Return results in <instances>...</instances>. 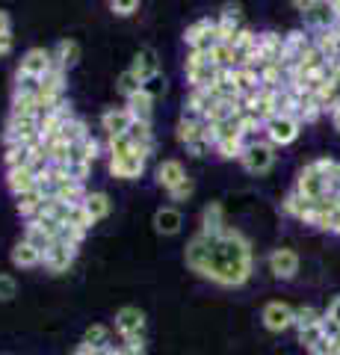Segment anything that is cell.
I'll return each instance as SVG.
<instances>
[{
  "label": "cell",
  "mask_w": 340,
  "mask_h": 355,
  "mask_svg": "<svg viewBox=\"0 0 340 355\" xmlns=\"http://www.w3.org/2000/svg\"><path fill=\"white\" fill-rule=\"evenodd\" d=\"M116 331L118 338H130V335H145V311L136 305H125L116 311Z\"/></svg>",
  "instance_id": "7c38bea8"
},
{
  "label": "cell",
  "mask_w": 340,
  "mask_h": 355,
  "mask_svg": "<svg viewBox=\"0 0 340 355\" xmlns=\"http://www.w3.org/2000/svg\"><path fill=\"white\" fill-rule=\"evenodd\" d=\"M78 249L80 246H71V243L57 240L45 254H42V266H45L48 272H53V275L69 272V266L74 263V258H78Z\"/></svg>",
  "instance_id": "30bf717a"
},
{
  "label": "cell",
  "mask_w": 340,
  "mask_h": 355,
  "mask_svg": "<svg viewBox=\"0 0 340 355\" xmlns=\"http://www.w3.org/2000/svg\"><path fill=\"white\" fill-rule=\"evenodd\" d=\"M127 113L134 121H139V125H151V119H154V98H151L148 92H136L127 98Z\"/></svg>",
  "instance_id": "ac0fdd59"
},
{
  "label": "cell",
  "mask_w": 340,
  "mask_h": 355,
  "mask_svg": "<svg viewBox=\"0 0 340 355\" xmlns=\"http://www.w3.org/2000/svg\"><path fill=\"white\" fill-rule=\"evenodd\" d=\"M89 172H92V163H89V160L65 163V175L74 178V181H80V184H86V178H89Z\"/></svg>",
  "instance_id": "f35d334b"
},
{
  "label": "cell",
  "mask_w": 340,
  "mask_h": 355,
  "mask_svg": "<svg viewBox=\"0 0 340 355\" xmlns=\"http://www.w3.org/2000/svg\"><path fill=\"white\" fill-rule=\"evenodd\" d=\"M45 193L39 190V187H33V190H27V193H21V196H15V205H18V214L24 216L27 222L30 219H36L39 214H42V207H45Z\"/></svg>",
  "instance_id": "44dd1931"
},
{
  "label": "cell",
  "mask_w": 340,
  "mask_h": 355,
  "mask_svg": "<svg viewBox=\"0 0 340 355\" xmlns=\"http://www.w3.org/2000/svg\"><path fill=\"white\" fill-rule=\"evenodd\" d=\"M30 157H33V146H6L3 163L6 169H18V166H30Z\"/></svg>",
  "instance_id": "836d02e7"
},
{
  "label": "cell",
  "mask_w": 340,
  "mask_h": 355,
  "mask_svg": "<svg viewBox=\"0 0 340 355\" xmlns=\"http://www.w3.org/2000/svg\"><path fill=\"white\" fill-rule=\"evenodd\" d=\"M225 207L219 202H211L204 210H202V231L204 234H219V231H225Z\"/></svg>",
  "instance_id": "83f0119b"
},
{
  "label": "cell",
  "mask_w": 340,
  "mask_h": 355,
  "mask_svg": "<svg viewBox=\"0 0 340 355\" xmlns=\"http://www.w3.org/2000/svg\"><path fill=\"white\" fill-rule=\"evenodd\" d=\"M118 343L130 352V355H145V349H148V340H145V335H130V338H118Z\"/></svg>",
  "instance_id": "60d3db41"
},
{
  "label": "cell",
  "mask_w": 340,
  "mask_h": 355,
  "mask_svg": "<svg viewBox=\"0 0 340 355\" xmlns=\"http://www.w3.org/2000/svg\"><path fill=\"white\" fill-rule=\"evenodd\" d=\"M83 343H89V347L95 349H109V347H116L113 343V335H109V329L104 323H92L89 329L83 331Z\"/></svg>",
  "instance_id": "4dcf8cb0"
},
{
  "label": "cell",
  "mask_w": 340,
  "mask_h": 355,
  "mask_svg": "<svg viewBox=\"0 0 340 355\" xmlns=\"http://www.w3.org/2000/svg\"><path fill=\"white\" fill-rule=\"evenodd\" d=\"M332 125H334V130L340 133V107L334 110V113H332Z\"/></svg>",
  "instance_id": "f5cc1de1"
},
{
  "label": "cell",
  "mask_w": 340,
  "mask_h": 355,
  "mask_svg": "<svg viewBox=\"0 0 340 355\" xmlns=\"http://www.w3.org/2000/svg\"><path fill=\"white\" fill-rule=\"evenodd\" d=\"M24 240L30 243V246H36L42 254H45V252L53 246V243H57V237H53L48 228H42L36 219H30V222H27V228H24Z\"/></svg>",
  "instance_id": "f1b7e54d"
},
{
  "label": "cell",
  "mask_w": 340,
  "mask_h": 355,
  "mask_svg": "<svg viewBox=\"0 0 340 355\" xmlns=\"http://www.w3.org/2000/svg\"><path fill=\"white\" fill-rule=\"evenodd\" d=\"M142 92H148L151 98H160L163 92H166V77H163V74H154L151 80L142 83Z\"/></svg>",
  "instance_id": "ee69618b"
},
{
  "label": "cell",
  "mask_w": 340,
  "mask_h": 355,
  "mask_svg": "<svg viewBox=\"0 0 340 355\" xmlns=\"http://www.w3.org/2000/svg\"><path fill=\"white\" fill-rule=\"evenodd\" d=\"M186 178V169H184V163L181 160H163L160 166H157V184L163 187V190H175L181 181Z\"/></svg>",
  "instance_id": "cb8c5ba5"
},
{
  "label": "cell",
  "mask_w": 340,
  "mask_h": 355,
  "mask_svg": "<svg viewBox=\"0 0 340 355\" xmlns=\"http://www.w3.org/2000/svg\"><path fill=\"white\" fill-rule=\"evenodd\" d=\"M337 198H340V196H337ZM323 231H328V234H340V202H337V207H334V214L328 216V222H325Z\"/></svg>",
  "instance_id": "bcb514c9"
},
{
  "label": "cell",
  "mask_w": 340,
  "mask_h": 355,
  "mask_svg": "<svg viewBox=\"0 0 340 355\" xmlns=\"http://www.w3.org/2000/svg\"><path fill=\"white\" fill-rule=\"evenodd\" d=\"M219 62L213 60V53H199V51H190L186 57V80H190L193 89H211L219 83Z\"/></svg>",
  "instance_id": "3957f363"
},
{
  "label": "cell",
  "mask_w": 340,
  "mask_h": 355,
  "mask_svg": "<svg viewBox=\"0 0 340 355\" xmlns=\"http://www.w3.org/2000/svg\"><path fill=\"white\" fill-rule=\"evenodd\" d=\"M83 207L89 210V216H92L95 222L107 219V216H109V210H113V205H109V196H107V193H89V196H86V202H83Z\"/></svg>",
  "instance_id": "1f68e13d"
},
{
  "label": "cell",
  "mask_w": 340,
  "mask_h": 355,
  "mask_svg": "<svg viewBox=\"0 0 340 355\" xmlns=\"http://www.w3.org/2000/svg\"><path fill=\"white\" fill-rule=\"evenodd\" d=\"M53 69V53L45 48H30L18 62L21 74H33V77H45Z\"/></svg>",
  "instance_id": "5bb4252c"
},
{
  "label": "cell",
  "mask_w": 340,
  "mask_h": 355,
  "mask_svg": "<svg viewBox=\"0 0 340 355\" xmlns=\"http://www.w3.org/2000/svg\"><path fill=\"white\" fill-rule=\"evenodd\" d=\"M130 125H134V119H130L127 107H118V110L113 107L101 116V128L107 130V137H122V133L130 130Z\"/></svg>",
  "instance_id": "d6986e66"
},
{
  "label": "cell",
  "mask_w": 340,
  "mask_h": 355,
  "mask_svg": "<svg viewBox=\"0 0 340 355\" xmlns=\"http://www.w3.org/2000/svg\"><path fill=\"white\" fill-rule=\"evenodd\" d=\"M325 3H328V0H325Z\"/></svg>",
  "instance_id": "11a10c76"
},
{
  "label": "cell",
  "mask_w": 340,
  "mask_h": 355,
  "mask_svg": "<svg viewBox=\"0 0 340 355\" xmlns=\"http://www.w3.org/2000/svg\"><path fill=\"white\" fill-rule=\"evenodd\" d=\"M12 95H42V77H33V74H15V89Z\"/></svg>",
  "instance_id": "e575fe53"
},
{
  "label": "cell",
  "mask_w": 340,
  "mask_h": 355,
  "mask_svg": "<svg viewBox=\"0 0 340 355\" xmlns=\"http://www.w3.org/2000/svg\"><path fill=\"white\" fill-rule=\"evenodd\" d=\"M299 130H302V121L296 116H272L269 121H263V137H267V142H272L276 148L296 142Z\"/></svg>",
  "instance_id": "ba28073f"
},
{
  "label": "cell",
  "mask_w": 340,
  "mask_h": 355,
  "mask_svg": "<svg viewBox=\"0 0 340 355\" xmlns=\"http://www.w3.org/2000/svg\"><path fill=\"white\" fill-rule=\"evenodd\" d=\"M193 193H195V184H193V178L186 175L184 181L175 187V190H169V198H172V202H186V198H190Z\"/></svg>",
  "instance_id": "b9f144b4"
},
{
  "label": "cell",
  "mask_w": 340,
  "mask_h": 355,
  "mask_svg": "<svg viewBox=\"0 0 340 355\" xmlns=\"http://www.w3.org/2000/svg\"><path fill=\"white\" fill-rule=\"evenodd\" d=\"M184 42L190 44V51H199V53H213L219 44H222V36H219V27L216 21L211 18H202L195 24L186 27L184 33Z\"/></svg>",
  "instance_id": "277c9868"
},
{
  "label": "cell",
  "mask_w": 340,
  "mask_h": 355,
  "mask_svg": "<svg viewBox=\"0 0 340 355\" xmlns=\"http://www.w3.org/2000/svg\"><path fill=\"white\" fill-rule=\"evenodd\" d=\"M184 228V214L178 207H160L154 214V231L163 237H175Z\"/></svg>",
  "instance_id": "2e32d148"
},
{
  "label": "cell",
  "mask_w": 340,
  "mask_h": 355,
  "mask_svg": "<svg viewBox=\"0 0 340 355\" xmlns=\"http://www.w3.org/2000/svg\"><path fill=\"white\" fill-rule=\"evenodd\" d=\"M86 137H92L89 128H86V121L74 116L71 121H65L62 130H60V139L65 142V146H78V142H83Z\"/></svg>",
  "instance_id": "f546056e"
},
{
  "label": "cell",
  "mask_w": 340,
  "mask_h": 355,
  "mask_svg": "<svg viewBox=\"0 0 340 355\" xmlns=\"http://www.w3.org/2000/svg\"><path fill=\"white\" fill-rule=\"evenodd\" d=\"M36 172L30 169V166H18V169H6V187L12 190V196H21L36 187Z\"/></svg>",
  "instance_id": "d4e9b609"
},
{
  "label": "cell",
  "mask_w": 340,
  "mask_h": 355,
  "mask_svg": "<svg viewBox=\"0 0 340 355\" xmlns=\"http://www.w3.org/2000/svg\"><path fill=\"white\" fill-rule=\"evenodd\" d=\"M116 89H118V92H122L125 98H130V95H136V92H142V80H139V77L134 74V71H122V74H118V80H116Z\"/></svg>",
  "instance_id": "d590c367"
},
{
  "label": "cell",
  "mask_w": 340,
  "mask_h": 355,
  "mask_svg": "<svg viewBox=\"0 0 340 355\" xmlns=\"http://www.w3.org/2000/svg\"><path fill=\"white\" fill-rule=\"evenodd\" d=\"M281 210L287 216H293V219H302V222H308L311 225V216H314V202L311 198H305V196H299V193H290L287 198L281 202Z\"/></svg>",
  "instance_id": "603a6c76"
},
{
  "label": "cell",
  "mask_w": 340,
  "mask_h": 355,
  "mask_svg": "<svg viewBox=\"0 0 340 355\" xmlns=\"http://www.w3.org/2000/svg\"><path fill=\"white\" fill-rule=\"evenodd\" d=\"M3 36H12V18H9L6 9H0V39Z\"/></svg>",
  "instance_id": "c3c4849f"
},
{
  "label": "cell",
  "mask_w": 340,
  "mask_h": 355,
  "mask_svg": "<svg viewBox=\"0 0 340 355\" xmlns=\"http://www.w3.org/2000/svg\"><path fill=\"white\" fill-rule=\"evenodd\" d=\"M9 258H12V266H18V270H33V266H42V252L36 246H30L24 237H21L12 246Z\"/></svg>",
  "instance_id": "7402d4cb"
},
{
  "label": "cell",
  "mask_w": 340,
  "mask_h": 355,
  "mask_svg": "<svg viewBox=\"0 0 340 355\" xmlns=\"http://www.w3.org/2000/svg\"><path fill=\"white\" fill-rule=\"evenodd\" d=\"M267 266L278 282H290V279H296V272H299V254L293 249H276V252H269Z\"/></svg>",
  "instance_id": "8fae6325"
},
{
  "label": "cell",
  "mask_w": 340,
  "mask_h": 355,
  "mask_svg": "<svg viewBox=\"0 0 340 355\" xmlns=\"http://www.w3.org/2000/svg\"><path fill=\"white\" fill-rule=\"evenodd\" d=\"M290 3L296 6V9H299V12L305 15V12H308V9H314L316 3H320V0H290Z\"/></svg>",
  "instance_id": "f907efd6"
},
{
  "label": "cell",
  "mask_w": 340,
  "mask_h": 355,
  "mask_svg": "<svg viewBox=\"0 0 340 355\" xmlns=\"http://www.w3.org/2000/svg\"><path fill=\"white\" fill-rule=\"evenodd\" d=\"M216 27H219V36H222V42H234V39H237V33L243 30L240 6H237V3L222 6V12H219V18H216Z\"/></svg>",
  "instance_id": "9a60e30c"
},
{
  "label": "cell",
  "mask_w": 340,
  "mask_h": 355,
  "mask_svg": "<svg viewBox=\"0 0 340 355\" xmlns=\"http://www.w3.org/2000/svg\"><path fill=\"white\" fill-rule=\"evenodd\" d=\"M130 71H134L142 83L151 80L154 74H160V71H157V51H154V48H139L136 57H134V62H130Z\"/></svg>",
  "instance_id": "ffe728a7"
},
{
  "label": "cell",
  "mask_w": 340,
  "mask_h": 355,
  "mask_svg": "<svg viewBox=\"0 0 340 355\" xmlns=\"http://www.w3.org/2000/svg\"><path fill=\"white\" fill-rule=\"evenodd\" d=\"M316 101H320L323 113H334V110L340 107V65H337V71H334L332 80H328L320 92H316Z\"/></svg>",
  "instance_id": "4316f807"
},
{
  "label": "cell",
  "mask_w": 340,
  "mask_h": 355,
  "mask_svg": "<svg viewBox=\"0 0 340 355\" xmlns=\"http://www.w3.org/2000/svg\"><path fill=\"white\" fill-rule=\"evenodd\" d=\"M139 3H142V0H109V9H113L118 18H127V15L136 12Z\"/></svg>",
  "instance_id": "7bdbcfd3"
},
{
  "label": "cell",
  "mask_w": 340,
  "mask_h": 355,
  "mask_svg": "<svg viewBox=\"0 0 340 355\" xmlns=\"http://www.w3.org/2000/svg\"><path fill=\"white\" fill-rule=\"evenodd\" d=\"M240 163H243V169H246L249 175H267L272 166H276V146H272V142H267V139L251 142V146L243 151Z\"/></svg>",
  "instance_id": "5b68a950"
},
{
  "label": "cell",
  "mask_w": 340,
  "mask_h": 355,
  "mask_svg": "<svg viewBox=\"0 0 340 355\" xmlns=\"http://www.w3.org/2000/svg\"><path fill=\"white\" fill-rule=\"evenodd\" d=\"M78 60H80V44L74 39H60L57 48H53V65H60L62 71H69L78 65Z\"/></svg>",
  "instance_id": "484cf974"
},
{
  "label": "cell",
  "mask_w": 340,
  "mask_h": 355,
  "mask_svg": "<svg viewBox=\"0 0 340 355\" xmlns=\"http://www.w3.org/2000/svg\"><path fill=\"white\" fill-rule=\"evenodd\" d=\"M145 163L148 154L136 148L134 154H125V157H109V175L118 178V181H136L145 172Z\"/></svg>",
  "instance_id": "9c48e42d"
},
{
  "label": "cell",
  "mask_w": 340,
  "mask_h": 355,
  "mask_svg": "<svg viewBox=\"0 0 340 355\" xmlns=\"http://www.w3.org/2000/svg\"><path fill=\"white\" fill-rule=\"evenodd\" d=\"M325 317H332V320H337V323H340V296H334L332 302H328V311H325Z\"/></svg>",
  "instance_id": "681fc988"
},
{
  "label": "cell",
  "mask_w": 340,
  "mask_h": 355,
  "mask_svg": "<svg viewBox=\"0 0 340 355\" xmlns=\"http://www.w3.org/2000/svg\"><path fill=\"white\" fill-rule=\"evenodd\" d=\"M302 18H305V27H311L314 33L328 30V27H337V15H334L332 3H325V0H320V3H316L314 9H308Z\"/></svg>",
  "instance_id": "e0dca14e"
},
{
  "label": "cell",
  "mask_w": 340,
  "mask_h": 355,
  "mask_svg": "<svg viewBox=\"0 0 340 355\" xmlns=\"http://www.w3.org/2000/svg\"><path fill=\"white\" fill-rule=\"evenodd\" d=\"M3 142L6 146H33V142H39V119L12 113L9 121H6Z\"/></svg>",
  "instance_id": "8992f818"
},
{
  "label": "cell",
  "mask_w": 340,
  "mask_h": 355,
  "mask_svg": "<svg viewBox=\"0 0 340 355\" xmlns=\"http://www.w3.org/2000/svg\"><path fill=\"white\" fill-rule=\"evenodd\" d=\"M15 296H18V282H15V275L0 272V302H12Z\"/></svg>",
  "instance_id": "74e56055"
},
{
  "label": "cell",
  "mask_w": 340,
  "mask_h": 355,
  "mask_svg": "<svg viewBox=\"0 0 340 355\" xmlns=\"http://www.w3.org/2000/svg\"><path fill=\"white\" fill-rule=\"evenodd\" d=\"M184 261L195 275L211 279L219 287L246 284L251 279V270H255L251 243L237 228H225L219 234L199 231V234L190 237V243H186Z\"/></svg>",
  "instance_id": "6da1fadb"
},
{
  "label": "cell",
  "mask_w": 340,
  "mask_h": 355,
  "mask_svg": "<svg viewBox=\"0 0 340 355\" xmlns=\"http://www.w3.org/2000/svg\"><path fill=\"white\" fill-rule=\"evenodd\" d=\"M296 335H299V343L305 349H311L314 343H320L323 338H325V331H323V323L320 326H311V329H302V331H296Z\"/></svg>",
  "instance_id": "ab89813d"
},
{
  "label": "cell",
  "mask_w": 340,
  "mask_h": 355,
  "mask_svg": "<svg viewBox=\"0 0 340 355\" xmlns=\"http://www.w3.org/2000/svg\"><path fill=\"white\" fill-rule=\"evenodd\" d=\"M80 146H83L86 160H89V163H95V160H98V151H101V146H98V139H95V137H86V139L80 142Z\"/></svg>",
  "instance_id": "f6af8a7d"
},
{
  "label": "cell",
  "mask_w": 340,
  "mask_h": 355,
  "mask_svg": "<svg viewBox=\"0 0 340 355\" xmlns=\"http://www.w3.org/2000/svg\"><path fill=\"white\" fill-rule=\"evenodd\" d=\"M9 53H12V36H3L0 39V60L9 57Z\"/></svg>",
  "instance_id": "816d5d0a"
},
{
  "label": "cell",
  "mask_w": 340,
  "mask_h": 355,
  "mask_svg": "<svg viewBox=\"0 0 340 355\" xmlns=\"http://www.w3.org/2000/svg\"><path fill=\"white\" fill-rule=\"evenodd\" d=\"M323 320H325L323 311H316L314 305H302V308H296V323H293V329H296V331H302V329L320 326Z\"/></svg>",
  "instance_id": "d6a6232c"
},
{
  "label": "cell",
  "mask_w": 340,
  "mask_h": 355,
  "mask_svg": "<svg viewBox=\"0 0 340 355\" xmlns=\"http://www.w3.org/2000/svg\"><path fill=\"white\" fill-rule=\"evenodd\" d=\"M334 175H337V160L332 157H320L308 163L305 169L296 178V187L293 190L311 198V202H320V198H328V196H337V184H334Z\"/></svg>",
  "instance_id": "7a4b0ae2"
},
{
  "label": "cell",
  "mask_w": 340,
  "mask_h": 355,
  "mask_svg": "<svg viewBox=\"0 0 340 355\" xmlns=\"http://www.w3.org/2000/svg\"><path fill=\"white\" fill-rule=\"evenodd\" d=\"M308 352H311V355H334V347H332V340H328V338H323L320 343H314Z\"/></svg>",
  "instance_id": "7dc6e473"
},
{
  "label": "cell",
  "mask_w": 340,
  "mask_h": 355,
  "mask_svg": "<svg viewBox=\"0 0 340 355\" xmlns=\"http://www.w3.org/2000/svg\"><path fill=\"white\" fill-rule=\"evenodd\" d=\"M311 48H314V39H311L305 30H293V33H287V36H284V69L290 71L293 65L299 62Z\"/></svg>",
  "instance_id": "4fadbf2b"
},
{
  "label": "cell",
  "mask_w": 340,
  "mask_h": 355,
  "mask_svg": "<svg viewBox=\"0 0 340 355\" xmlns=\"http://www.w3.org/2000/svg\"><path fill=\"white\" fill-rule=\"evenodd\" d=\"M260 323H263L267 331H272V335H281V331L293 329L296 308L287 305V302H281V299H272V302H267L263 311H260Z\"/></svg>",
  "instance_id": "52a82bcc"
},
{
  "label": "cell",
  "mask_w": 340,
  "mask_h": 355,
  "mask_svg": "<svg viewBox=\"0 0 340 355\" xmlns=\"http://www.w3.org/2000/svg\"><path fill=\"white\" fill-rule=\"evenodd\" d=\"M334 355H340V349H334Z\"/></svg>",
  "instance_id": "db71d44e"
},
{
  "label": "cell",
  "mask_w": 340,
  "mask_h": 355,
  "mask_svg": "<svg viewBox=\"0 0 340 355\" xmlns=\"http://www.w3.org/2000/svg\"><path fill=\"white\" fill-rule=\"evenodd\" d=\"M136 146L130 142L127 133H122V137H109V157H125V154H134Z\"/></svg>",
  "instance_id": "8d00e7d4"
}]
</instances>
